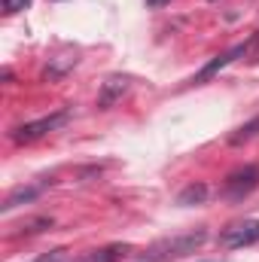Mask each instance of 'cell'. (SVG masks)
<instances>
[{
  "instance_id": "obj_1",
  "label": "cell",
  "mask_w": 259,
  "mask_h": 262,
  "mask_svg": "<svg viewBox=\"0 0 259 262\" xmlns=\"http://www.w3.org/2000/svg\"><path fill=\"white\" fill-rule=\"evenodd\" d=\"M207 232L198 229V232H189V235H174V238H165V241H156L143 256L137 262H171V259H180L186 253H195L201 244H204Z\"/></svg>"
},
{
  "instance_id": "obj_2",
  "label": "cell",
  "mask_w": 259,
  "mask_h": 262,
  "mask_svg": "<svg viewBox=\"0 0 259 262\" xmlns=\"http://www.w3.org/2000/svg\"><path fill=\"white\" fill-rule=\"evenodd\" d=\"M259 186V168L256 165H244L238 171H232L223 183V195L232 198V201H241L244 195H250Z\"/></svg>"
},
{
  "instance_id": "obj_3",
  "label": "cell",
  "mask_w": 259,
  "mask_h": 262,
  "mask_svg": "<svg viewBox=\"0 0 259 262\" xmlns=\"http://www.w3.org/2000/svg\"><path fill=\"white\" fill-rule=\"evenodd\" d=\"M67 122V110L61 113H52V116H43V119H34V122H25V125H18V128H12V140L15 143H31V140H37V137H43V134H49V131L61 128Z\"/></svg>"
},
{
  "instance_id": "obj_4",
  "label": "cell",
  "mask_w": 259,
  "mask_h": 262,
  "mask_svg": "<svg viewBox=\"0 0 259 262\" xmlns=\"http://www.w3.org/2000/svg\"><path fill=\"white\" fill-rule=\"evenodd\" d=\"M259 241V220H244V223H235L229 226L223 235H220V244L229 247V250H238V247H250Z\"/></svg>"
},
{
  "instance_id": "obj_5",
  "label": "cell",
  "mask_w": 259,
  "mask_h": 262,
  "mask_svg": "<svg viewBox=\"0 0 259 262\" xmlns=\"http://www.w3.org/2000/svg\"><path fill=\"white\" fill-rule=\"evenodd\" d=\"M253 46H256V37H253L250 43H238L235 49H229V52H223V55H217V58H213L210 64H204V67H201V73H195V76H192V82L198 85V82H204V79H210L213 73H220L223 67H229V64H232V61H235L238 55H247V49H253Z\"/></svg>"
},
{
  "instance_id": "obj_6",
  "label": "cell",
  "mask_w": 259,
  "mask_h": 262,
  "mask_svg": "<svg viewBox=\"0 0 259 262\" xmlns=\"http://www.w3.org/2000/svg\"><path fill=\"white\" fill-rule=\"evenodd\" d=\"M128 89H131V79H128V76H110V79L101 85V95H98V107L110 110L113 104H119V101L128 95Z\"/></svg>"
},
{
  "instance_id": "obj_7",
  "label": "cell",
  "mask_w": 259,
  "mask_h": 262,
  "mask_svg": "<svg viewBox=\"0 0 259 262\" xmlns=\"http://www.w3.org/2000/svg\"><path fill=\"white\" fill-rule=\"evenodd\" d=\"M46 229H52V216H28V220H21L18 226H12V238H21V235H37V232H46Z\"/></svg>"
},
{
  "instance_id": "obj_8",
  "label": "cell",
  "mask_w": 259,
  "mask_h": 262,
  "mask_svg": "<svg viewBox=\"0 0 259 262\" xmlns=\"http://www.w3.org/2000/svg\"><path fill=\"white\" fill-rule=\"evenodd\" d=\"M125 253H128L125 244H110V247H101V250H92V253L79 256L76 262H119Z\"/></svg>"
},
{
  "instance_id": "obj_9",
  "label": "cell",
  "mask_w": 259,
  "mask_h": 262,
  "mask_svg": "<svg viewBox=\"0 0 259 262\" xmlns=\"http://www.w3.org/2000/svg\"><path fill=\"white\" fill-rule=\"evenodd\" d=\"M43 192V186H18V189H12L9 195H6V201H3V213L6 210H12V207H18V204H28V201H34V198Z\"/></svg>"
},
{
  "instance_id": "obj_10",
  "label": "cell",
  "mask_w": 259,
  "mask_h": 262,
  "mask_svg": "<svg viewBox=\"0 0 259 262\" xmlns=\"http://www.w3.org/2000/svg\"><path fill=\"white\" fill-rule=\"evenodd\" d=\"M259 134V116L256 119H250L247 125H241V128H235V134H229V143L232 146H241V143H247V140H253Z\"/></svg>"
},
{
  "instance_id": "obj_11",
  "label": "cell",
  "mask_w": 259,
  "mask_h": 262,
  "mask_svg": "<svg viewBox=\"0 0 259 262\" xmlns=\"http://www.w3.org/2000/svg\"><path fill=\"white\" fill-rule=\"evenodd\" d=\"M204 198H207V186H201V183H192V186H186V189L177 195V204L189 207V204H201Z\"/></svg>"
},
{
  "instance_id": "obj_12",
  "label": "cell",
  "mask_w": 259,
  "mask_h": 262,
  "mask_svg": "<svg viewBox=\"0 0 259 262\" xmlns=\"http://www.w3.org/2000/svg\"><path fill=\"white\" fill-rule=\"evenodd\" d=\"M28 3H31V0H3V9H6V12L12 15V12H18V9H25Z\"/></svg>"
},
{
  "instance_id": "obj_13",
  "label": "cell",
  "mask_w": 259,
  "mask_h": 262,
  "mask_svg": "<svg viewBox=\"0 0 259 262\" xmlns=\"http://www.w3.org/2000/svg\"><path fill=\"white\" fill-rule=\"evenodd\" d=\"M67 259V250H52L49 256H40L37 262H64Z\"/></svg>"
},
{
  "instance_id": "obj_14",
  "label": "cell",
  "mask_w": 259,
  "mask_h": 262,
  "mask_svg": "<svg viewBox=\"0 0 259 262\" xmlns=\"http://www.w3.org/2000/svg\"><path fill=\"white\" fill-rule=\"evenodd\" d=\"M149 6H165V3H171V0H146Z\"/></svg>"
},
{
  "instance_id": "obj_15",
  "label": "cell",
  "mask_w": 259,
  "mask_h": 262,
  "mask_svg": "<svg viewBox=\"0 0 259 262\" xmlns=\"http://www.w3.org/2000/svg\"><path fill=\"white\" fill-rule=\"evenodd\" d=\"M253 61H259V34H256V55H253Z\"/></svg>"
}]
</instances>
